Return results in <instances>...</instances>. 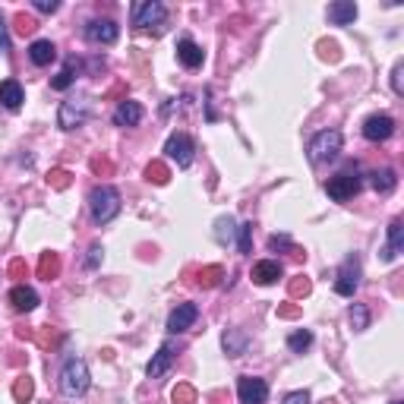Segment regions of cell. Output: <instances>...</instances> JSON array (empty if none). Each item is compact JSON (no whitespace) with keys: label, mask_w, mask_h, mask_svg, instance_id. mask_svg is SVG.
Returning <instances> with one entry per match:
<instances>
[{"label":"cell","mask_w":404,"mask_h":404,"mask_svg":"<svg viewBox=\"0 0 404 404\" xmlns=\"http://www.w3.org/2000/svg\"><path fill=\"white\" fill-rule=\"evenodd\" d=\"M89 366H86V360H79V357H67L60 366V376H57V385H60V395L67 398H83L86 391H89Z\"/></svg>","instance_id":"6da1fadb"},{"label":"cell","mask_w":404,"mask_h":404,"mask_svg":"<svg viewBox=\"0 0 404 404\" xmlns=\"http://www.w3.org/2000/svg\"><path fill=\"white\" fill-rule=\"evenodd\" d=\"M89 212H92V221L95 225H108V221H114L117 215H120V193H117V186H95V190L89 193Z\"/></svg>","instance_id":"7a4b0ae2"},{"label":"cell","mask_w":404,"mask_h":404,"mask_svg":"<svg viewBox=\"0 0 404 404\" xmlns=\"http://www.w3.org/2000/svg\"><path fill=\"white\" fill-rule=\"evenodd\" d=\"M341 143H344V136L338 130H322V133H316V136L309 139V145H307L309 161H313V165L335 161L338 152H341Z\"/></svg>","instance_id":"3957f363"},{"label":"cell","mask_w":404,"mask_h":404,"mask_svg":"<svg viewBox=\"0 0 404 404\" xmlns=\"http://www.w3.org/2000/svg\"><path fill=\"white\" fill-rule=\"evenodd\" d=\"M360 186H363V177L357 174V168H344L335 177H329L325 193H329V199H335V202H348V199H354L357 193H360Z\"/></svg>","instance_id":"277c9868"},{"label":"cell","mask_w":404,"mask_h":404,"mask_svg":"<svg viewBox=\"0 0 404 404\" xmlns=\"http://www.w3.org/2000/svg\"><path fill=\"white\" fill-rule=\"evenodd\" d=\"M168 16V7L158 3V0H136L130 10V19L136 29H149V26H161Z\"/></svg>","instance_id":"5b68a950"},{"label":"cell","mask_w":404,"mask_h":404,"mask_svg":"<svg viewBox=\"0 0 404 404\" xmlns=\"http://www.w3.org/2000/svg\"><path fill=\"white\" fill-rule=\"evenodd\" d=\"M165 155L171 158L177 168H190L193 158H196V143H193L186 133H171L165 143Z\"/></svg>","instance_id":"8992f818"},{"label":"cell","mask_w":404,"mask_h":404,"mask_svg":"<svg viewBox=\"0 0 404 404\" xmlns=\"http://www.w3.org/2000/svg\"><path fill=\"white\" fill-rule=\"evenodd\" d=\"M86 120H89V102H86V98H70V102H63L60 111H57V124H60L63 130H76V127H83Z\"/></svg>","instance_id":"52a82bcc"},{"label":"cell","mask_w":404,"mask_h":404,"mask_svg":"<svg viewBox=\"0 0 404 404\" xmlns=\"http://www.w3.org/2000/svg\"><path fill=\"white\" fill-rule=\"evenodd\" d=\"M357 288H360V259H357V256H348V259H344V266L338 268L335 294L338 297H354Z\"/></svg>","instance_id":"ba28073f"},{"label":"cell","mask_w":404,"mask_h":404,"mask_svg":"<svg viewBox=\"0 0 404 404\" xmlns=\"http://www.w3.org/2000/svg\"><path fill=\"white\" fill-rule=\"evenodd\" d=\"M237 398H240V404H266L268 382L259 376H240L237 379Z\"/></svg>","instance_id":"9c48e42d"},{"label":"cell","mask_w":404,"mask_h":404,"mask_svg":"<svg viewBox=\"0 0 404 404\" xmlns=\"http://www.w3.org/2000/svg\"><path fill=\"white\" fill-rule=\"evenodd\" d=\"M391 133H395V117L389 114H370L363 120V136L370 143H385Z\"/></svg>","instance_id":"30bf717a"},{"label":"cell","mask_w":404,"mask_h":404,"mask_svg":"<svg viewBox=\"0 0 404 404\" xmlns=\"http://www.w3.org/2000/svg\"><path fill=\"white\" fill-rule=\"evenodd\" d=\"M196 319H199L196 303H177V307L171 309V316H168V332H171V335H180V332L193 329Z\"/></svg>","instance_id":"8fae6325"},{"label":"cell","mask_w":404,"mask_h":404,"mask_svg":"<svg viewBox=\"0 0 404 404\" xmlns=\"http://www.w3.org/2000/svg\"><path fill=\"white\" fill-rule=\"evenodd\" d=\"M117 35H120V26L114 19H92L86 26V42L92 45H114Z\"/></svg>","instance_id":"7c38bea8"},{"label":"cell","mask_w":404,"mask_h":404,"mask_svg":"<svg viewBox=\"0 0 404 404\" xmlns=\"http://www.w3.org/2000/svg\"><path fill=\"white\" fill-rule=\"evenodd\" d=\"M174 357H177V348H174V341H165L161 348H158V354L149 360V366H145V373H149V379H161L168 370H171Z\"/></svg>","instance_id":"4fadbf2b"},{"label":"cell","mask_w":404,"mask_h":404,"mask_svg":"<svg viewBox=\"0 0 404 404\" xmlns=\"http://www.w3.org/2000/svg\"><path fill=\"white\" fill-rule=\"evenodd\" d=\"M177 60L184 63L186 70H196V67H202V60H206V51L199 48L190 35H184V38L177 42Z\"/></svg>","instance_id":"5bb4252c"},{"label":"cell","mask_w":404,"mask_h":404,"mask_svg":"<svg viewBox=\"0 0 404 404\" xmlns=\"http://www.w3.org/2000/svg\"><path fill=\"white\" fill-rule=\"evenodd\" d=\"M401 250H404V225H401V218H391V225H389V243L379 250V259L391 262V259H398V253H401Z\"/></svg>","instance_id":"9a60e30c"},{"label":"cell","mask_w":404,"mask_h":404,"mask_svg":"<svg viewBox=\"0 0 404 404\" xmlns=\"http://www.w3.org/2000/svg\"><path fill=\"white\" fill-rule=\"evenodd\" d=\"M143 117H145V111L139 102H120L114 108V127H139Z\"/></svg>","instance_id":"2e32d148"},{"label":"cell","mask_w":404,"mask_h":404,"mask_svg":"<svg viewBox=\"0 0 404 404\" xmlns=\"http://www.w3.org/2000/svg\"><path fill=\"white\" fill-rule=\"evenodd\" d=\"M29 60H32L35 67H48V63H54L57 60L54 42H48V38H35V42L29 45Z\"/></svg>","instance_id":"e0dca14e"},{"label":"cell","mask_w":404,"mask_h":404,"mask_svg":"<svg viewBox=\"0 0 404 404\" xmlns=\"http://www.w3.org/2000/svg\"><path fill=\"white\" fill-rule=\"evenodd\" d=\"M284 275V268H281L278 259H262L253 266V272H250V278L256 281V284H275V281Z\"/></svg>","instance_id":"ac0fdd59"},{"label":"cell","mask_w":404,"mask_h":404,"mask_svg":"<svg viewBox=\"0 0 404 404\" xmlns=\"http://www.w3.org/2000/svg\"><path fill=\"white\" fill-rule=\"evenodd\" d=\"M357 3L354 0H335V3H329V22L332 26H350V22L357 19Z\"/></svg>","instance_id":"d6986e66"},{"label":"cell","mask_w":404,"mask_h":404,"mask_svg":"<svg viewBox=\"0 0 404 404\" xmlns=\"http://www.w3.org/2000/svg\"><path fill=\"white\" fill-rule=\"evenodd\" d=\"M22 102H26L22 86L16 83V79H3V83H0V104H3L7 111H19Z\"/></svg>","instance_id":"ffe728a7"},{"label":"cell","mask_w":404,"mask_h":404,"mask_svg":"<svg viewBox=\"0 0 404 404\" xmlns=\"http://www.w3.org/2000/svg\"><path fill=\"white\" fill-rule=\"evenodd\" d=\"M10 303H13L19 313H32L35 307H38V294H35V288H29V284H16L13 291H10Z\"/></svg>","instance_id":"44dd1931"},{"label":"cell","mask_w":404,"mask_h":404,"mask_svg":"<svg viewBox=\"0 0 404 404\" xmlns=\"http://www.w3.org/2000/svg\"><path fill=\"white\" fill-rule=\"evenodd\" d=\"M76 73H79V60H76V57H67L63 70L54 76V79H51V89H54V92H67L70 86L76 83Z\"/></svg>","instance_id":"7402d4cb"},{"label":"cell","mask_w":404,"mask_h":404,"mask_svg":"<svg viewBox=\"0 0 404 404\" xmlns=\"http://www.w3.org/2000/svg\"><path fill=\"white\" fill-rule=\"evenodd\" d=\"M370 186L379 193V196H389V193H395L398 186V177L391 168H382V171H373L370 174Z\"/></svg>","instance_id":"603a6c76"},{"label":"cell","mask_w":404,"mask_h":404,"mask_svg":"<svg viewBox=\"0 0 404 404\" xmlns=\"http://www.w3.org/2000/svg\"><path fill=\"white\" fill-rule=\"evenodd\" d=\"M234 237H237V221H234L231 215H221V218L215 221V240H218L221 247H231Z\"/></svg>","instance_id":"cb8c5ba5"},{"label":"cell","mask_w":404,"mask_h":404,"mask_svg":"<svg viewBox=\"0 0 404 404\" xmlns=\"http://www.w3.org/2000/svg\"><path fill=\"white\" fill-rule=\"evenodd\" d=\"M221 344H225L227 357H240L243 350H247V335H243V332H237V329H227L225 335H221Z\"/></svg>","instance_id":"d4e9b609"},{"label":"cell","mask_w":404,"mask_h":404,"mask_svg":"<svg viewBox=\"0 0 404 404\" xmlns=\"http://www.w3.org/2000/svg\"><path fill=\"white\" fill-rule=\"evenodd\" d=\"M348 319H350V329H354V332L370 329V309L363 307V303H350Z\"/></svg>","instance_id":"484cf974"},{"label":"cell","mask_w":404,"mask_h":404,"mask_svg":"<svg viewBox=\"0 0 404 404\" xmlns=\"http://www.w3.org/2000/svg\"><path fill=\"white\" fill-rule=\"evenodd\" d=\"M288 348L294 350V354H303V350L313 348V332L309 329H297L288 335Z\"/></svg>","instance_id":"4316f807"},{"label":"cell","mask_w":404,"mask_h":404,"mask_svg":"<svg viewBox=\"0 0 404 404\" xmlns=\"http://www.w3.org/2000/svg\"><path fill=\"white\" fill-rule=\"evenodd\" d=\"M250 237H253V225L247 221V225H240V227H237V250H240L243 256H250Z\"/></svg>","instance_id":"83f0119b"},{"label":"cell","mask_w":404,"mask_h":404,"mask_svg":"<svg viewBox=\"0 0 404 404\" xmlns=\"http://www.w3.org/2000/svg\"><path fill=\"white\" fill-rule=\"evenodd\" d=\"M268 247L272 250H294V243H291L288 234H272V237H268Z\"/></svg>","instance_id":"f1b7e54d"},{"label":"cell","mask_w":404,"mask_h":404,"mask_svg":"<svg viewBox=\"0 0 404 404\" xmlns=\"http://www.w3.org/2000/svg\"><path fill=\"white\" fill-rule=\"evenodd\" d=\"M102 259H104V250L98 247V243H92V247H89V256H86V266H89V268H98V266H102Z\"/></svg>","instance_id":"f546056e"},{"label":"cell","mask_w":404,"mask_h":404,"mask_svg":"<svg viewBox=\"0 0 404 404\" xmlns=\"http://www.w3.org/2000/svg\"><path fill=\"white\" fill-rule=\"evenodd\" d=\"M32 7L38 13H57L60 10V0H32Z\"/></svg>","instance_id":"4dcf8cb0"},{"label":"cell","mask_w":404,"mask_h":404,"mask_svg":"<svg viewBox=\"0 0 404 404\" xmlns=\"http://www.w3.org/2000/svg\"><path fill=\"white\" fill-rule=\"evenodd\" d=\"M10 51V29H7V19L0 13V54H7Z\"/></svg>","instance_id":"1f68e13d"},{"label":"cell","mask_w":404,"mask_h":404,"mask_svg":"<svg viewBox=\"0 0 404 404\" xmlns=\"http://www.w3.org/2000/svg\"><path fill=\"white\" fill-rule=\"evenodd\" d=\"M281 404H309V391H291V395H284V401Z\"/></svg>","instance_id":"d6a6232c"},{"label":"cell","mask_w":404,"mask_h":404,"mask_svg":"<svg viewBox=\"0 0 404 404\" xmlns=\"http://www.w3.org/2000/svg\"><path fill=\"white\" fill-rule=\"evenodd\" d=\"M401 70H404V63H395V70H391V89H395V95H401V92H404V86H401Z\"/></svg>","instance_id":"836d02e7"},{"label":"cell","mask_w":404,"mask_h":404,"mask_svg":"<svg viewBox=\"0 0 404 404\" xmlns=\"http://www.w3.org/2000/svg\"><path fill=\"white\" fill-rule=\"evenodd\" d=\"M149 180H155V184H165V180H168V171H165L161 165H152V168H149Z\"/></svg>","instance_id":"e575fe53"},{"label":"cell","mask_w":404,"mask_h":404,"mask_svg":"<svg viewBox=\"0 0 404 404\" xmlns=\"http://www.w3.org/2000/svg\"><path fill=\"white\" fill-rule=\"evenodd\" d=\"M32 395V382L29 379H19V385H16V398H29Z\"/></svg>","instance_id":"d590c367"},{"label":"cell","mask_w":404,"mask_h":404,"mask_svg":"<svg viewBox=\"0 0 404 404\" xmlns=\"http://www.w3.org/2000/svg\"><path fill=\"white\" fill-rule=\"evenodd\" d=\"M42 272H45V275H54V272H57V262H54V259H45V262H42Z\"/></svg>","instance_id":"8d00e7d4"},{"label":"cell","mask_w":404,"mask_h":404,"mask_svg":"<svg viewBox=\"0 0 404 404\" xmlns=\"http://www.w3.org/2000/svg\"><path fill=\"white\" fill-rule=\"evenodd\" d=\"M54 184H57V186H67V174L57 171V174H54Z\"/></svg>","instance_id":"74e56055"},{"label":"cell","mask_w":404,"mask_h":404,"mask_svg":"<svg viewBox=\"0 0 404 404\" xmlns=\"http://www.w3.org/2000/svg\"><path fill=\"white\" fill-rule=\"evenodd\" d=\"M389 404H401V401H389Z\"/></svg>","instance_id":"f35d334b"}]
</instances>
